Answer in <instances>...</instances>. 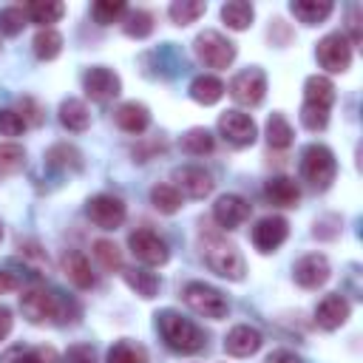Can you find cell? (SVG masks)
<instances>
[{
  "mask_svg": "<svg viewBox=\"0 0 363 363\" xmlns=\"http://www.w3.org/2000/svg\"><path fill=\"white\" fill-rule=\"evenodd\" d=\"M201 255H204V264L221 275V278H230V281H241L244 278V258L238 252V247L233 241H227L221 233L210 230V233H201Z\"/></svg>",
  "mask_w": 363,
  "mask_h": 363,
  "instance_id": "6da1fadb",
  "label": "cell"
},
{
  "mask_svg": "<svg viewBox=\"0 0 363 363\" xmlns=\"http://www.w3.org/2000/svg\"><path fill=\"white\" fill-rule=\"evenodd\" d=\"M156 323H159V332H162L164 343H167L173 352H179V354H193V352H199V349L204 346L201 329H199L193 320H187V318H182L179 312H173V309L159 312V315H156Z\"/></svg>",
  "mask_w": 363,
  "mask_h": 363,
  "instance_id": "7a4b0ae2",
  "label": "cell"
},
{
  "mask_svg": "<svg viewBox=\"0 0 363 363\" xmlns=\"http://www.w3.org/2000/svg\"><path fill=\"white\" fill-rule=\"evenodd\" d=\"M335 170H337L335 153L326 145H309L303 150V156H301V173H303V179L312 187L326 190L332 184V179H335Z\"/></svg>",
  "mask_w": 363,
  "mask_h": 363,
  "instance_id": "3957f363",
  "label": "cell"
},
{
  "mask_svg": "<svg viewBox=\"0 0 363 363\" xmlns=\"http://www.w3.org/2000/svg\"><path fill=\"white\" fill-rule=\"evenodd\" d=\"M184 303L196 312V315H204V318H213V320H221V318H227V312H230V303H227V298L216 289V286H210V284H201V281H190L187 286H184Z\"/></svg>",
  "mask_w": 363,
  "mask_h": 363,
  "instance_id": "277c9868",
  "label": "cell"
},
{
  "mask_svg": "<svg viewBox=\"0 0 363 363\" xmlns=\"http://www.w3.org/2000/svg\"><path fill=\"white\" fill-rule=\"evenodd\" d=\"M196 57H199L207 68H227V65L235 60V45H233L224 34L207 28V31H201V34L196 37Z\"/></svg>",
  "mask_w": 363,
  "mask_h": 363,
  "instance_id": "5b68a950",
  "label": "cell"
},
{
  "mask_svg": "<svg viewBox=\"0 0 363 363\" xmlns=\"http://www.w3.org/2000/svg\"><path fill=\"white\" fill-rule=\"evenodd\" d=\"M20 309H23V315L31 323H51V320L60 318V309L62 306H60V298L54 292L34 286V289H26L20 295Z\"/></svg>",
  "mask_w": 363,
  "mask_h": 363,
  "instance_id": "8992f818",
  "label": "cell"
},
{
  "mask_svg": "<svg viewBox=\"0 0 363 363\" xmlns=\"http://www.w3.org/2000/svg\"><path fill=\"white\" fill-rule=\"evenodd\" d=\"M128 247L147 267H162L170 258V250H167L164 238L159 233H153V230H136V233H130Z\"/></svg>",
  "mask_w": 363,
  "mask_h": 363,
  "instance_id": "52a82bcc",
  "label": "cell"
},
{
  "mask_svg": "<svg viewBox=\"0 0 363 363\" xmlns=\"http://www.w3.org/2000/svg\"><path fill=\"white\" fill-rule=\"evenodd\" d=\"M264 94H267V77H264L261 68H247V71H241L230 79V96L238 105L252 108L264 99Z\"/></svg>",
  "mask_w": 363,
  "mask_h": 363,
  "instance_id": "ba28073f",
  "label": "cell"
},
{
  "mask_svg": "<svg viewBox=\"0 0 363 363\" xmlns=\"http://www.w3.org/2000/svg\"><path fill=\"white\" fill-rule=\"evenodd\" d=\"M318 62L332 74L346 71L352 62V43L343 34H326L318 43Z\"/></svg>",
  "mask_w": 363,
  "mask_h": 363,
  "instance_id": "9c48e42d",
  "label": "cell"
},
{
  "mask_svg": "<svg viewBox=\"0 0 363 363\" xmlns=\"http://www.w3.org/2000/svg\"><path fill=\"white\" fill-rule=\"evenodd\" d=\"M218 133L233 147H250L255 142V122L241 111H224L218 116Z\"/></svg>",
  "mask_w": 363,
  "mask_h": 363,
  "instance_id": "30bf717a",
  "label": "cell"
},
{
  "mask_svg": "<svg viewBox=\"0 0 363 363\" xmlns=\"http://www.w3.org/2000/svg\"><path fill=\"white\" fill-rule=\"evenodd\" d=\"M173 187L182 193V196H187V199H204V196H210L213 193V176L204 170V167H199V164H184V167H176L173 170Z\"/></svg>",
  "mask_w": 363,
  "mask_h": 363,
  "instance_id": "8fae6325",
  "label": "cell"
},
{
  "mask_svg": "<svg viewBox=\"0 0 363 363\" xmlns=\"http://www.w3.org/2000/svg\"><path fill=\"white\" fill-rule=\"evenodd\" d=\"M85 210H88V218L102 230H116L125 221V204H122V199H116L111 193H99V196L88 199Z\"/></svg>",
  "mask_w": 363,
  "mask_h": 363,
  "instance_id": "7c38bea8",
  "label": "cell"
},
{
  "mask_svg": "<svg viewBox=\"0 0 363 363\" xmlns=\"http://www.w3.org/2000/svg\"><path fill=\"white\" fill-rule=\"evenodd\" d=\"M82 85H85V94H88L94 102H108V99H113V96L119 94V88H122L119 77H116L111 68H105V65L88 68L85 77H82Z\"/></svg>",
  "mask_w": 363,
  "mask_h": 363,
  "instance_id": "4fadbf2b",
  "label": "cell"
},
{
  "mask_svg": "<svg viewBox=\"0 0 363 363\" xmlns=\"http://www.w3.org/2000/svg\"><path fill=\"white\" fill-rule=\"evenodd\" d=\"M289 235V224L281 216H267L252 227V244L261 252H275Z\"/></svg>",
  "mask_w": 363,
  "mask_h": 363,
  "instance_id": "5bb4252c",
  "label": "cell"
},
{
  "mask_svg": "<svg viewBox=\"0 0 363 363\" xmlns=\"http://www.w3.org/2000/svg\"><path fill=\"white\" fill-rule=\"evenodd\" d=\"M329 261H326V255H320V252H309V255H303L298 264H295V269H292V275H295V281L303 286V289H318V286H323L326 281H329Z\"/></svg>",
  "mask_w": 363,
  "mask_h": 363,
  "instance_id": "9a60e30c",
  "label": "cell"
},
{
  "mask_svg": "<svg viewBox=\"0 0 363 363\" xmlns=\"http://www.w3.org/2000/svg\"><path fill=\"white\" fill-rule=\"evenodd\" d=\"M213 218H216L218 227L235 230V227H241V224L250 218V204H247L241 196L227 193V196H221V199L213 204Z\"/></svg>",
  "mask_w": 363,
  "mask_h": 363,
  "instance_id": "2e32d148",
  "label": "cell"
},
{
  "mask_svg": "<svg viewBox=\"0 0 363 363\" xmlns=\"http://www.w3.org/2000/svg\"><path fill=\"white\" fill-rule=\"evenodd\" d=\"M261 343H264L261 332H258L255 326H247V323L233 326V329L227 332V337H224V349H227V354H233V357H250V354H255V352L261 349Z\"/></svg>",
  "mask_w": 363,
  "mask_h": 363,
  "instance_id": "e0dca14e",
  "label": "cell"
},
{
  "mask_svg": "<svg viewBox=\"0 0 363 363\" xmlns=\"http://www.w3.org/2000/svg\"><path fill=\"white\" fill-rule=\"evenodd\" d=\"M349 312H352L349 301H346L343 295L332 292V295H326V298L318 303V309H315V320H318L320 329H329V332H332V329H337V326L346 323Z\"/></svg>",
  "mask_w": 363,
  "mask_h": 363,
  "instance_id": "ac0fdd59",
  "label": "cell"
},
{
  "mask_svg": "<svg viewBox=\"0 0 363 363\" xmlns=\"http://www.w3.org/2000/svg\"><path fill=\"white\" fill-rule=\"evenodd\" d=\"M113 122L125 130V133H142L150 125V111L142 102H122L113 111Z\"/></svg>",
  "mask_w": 363,
  "mask_h": 363,
  "instance_id": "d6986e66",
  "label": "cell"
},
{
  "mask_svg": "<svg viewBox=\"0 0 363 363\" xmlns=\"http://www.w3.org/2000/svg\"><path fill=\"white\" fill-rule=\"evenodd\" d=\"M62 272H65V278H68L77 289H88V286H94L91 264H88V258H85L79 250H71V252L62 255Z\"/></svg>",
  "mask_w": 363,
  "mask_h": 363,
  "instance_id": "ffe728a7",
  "label": "cell"
},
{
  "mask_svg": "<svg viewBox=\"0 0 363 363\" xmlns=\"http://www.w3.org/2000/svg\"><path fill=\"white\" fill-rule=\"evenodd\" d=\"M332 102H335V85L332 79L326 77H309L306 85H303V105H315V108H323V111H332Z\"/></svg>",
  "mask_w": 363,
  "mask_h": 363,
  "instance_id": "44dd1931",
  "label": "cell"
},
{
  "mask_svg": "<svg viewBox=\"0 0 363 363\" xmlns=\"http://www.w3.org/2000/svg\"><path fill=\"white\" fill-rule=\"evenodd\" d=\"M0 363H57L51 346H11L0 354Z\"/></svg>",
  "mask_w": 363,
  "mask_h": 363,
  "instance_id": "7402d4cb",
  "label": "cell"
},
{
  "mask_svg": "<svg viewBox=\"0 0 363 363\" xmlns=\"http://www.w3.org/2000/svg\"><path fill=\"white\" fill-rule=\"evenodd\" d=\"M264 193H267V199H269L272 204H278V207H295L298 199H301L298 184H295L292 179H286V176H272V179L267 182Z\"/></svg>",
  "mask_w": 363,
  "mask_h": 363,
  "instance_id": "603a6c76",
  "label": "cell"
},
{
  "mask_svg": "<svg viewBox=\"0 0 363 363\" xmlns=\"http://www.w3.org/2000/svg\"><path fill=\"white\" fill-rule=\"evenodd\" d=\"M190 96L199 102V105H216L221 96H224V82L213 74H201L190 82Z\"/></svg>",
  "mask_w": 363,
  "mask_h": 363,
  "instance_id": "cb8c5ba5",
  "label": "cell"
},
{
  "mask_svg": "<svg viewBox=\"0 0 363 363\" xmlns=\"http://www.w3.org/2000/svg\"><path fill=\"white\" fill-rule=\"evenodd\" d=\"M289 11L306 23V26H315V23H323L329 14H332V3L329 0H292L289 3Z\"/></svg>",
  "mask_w": 363,
  "mask_h": 363,
  "instance_id": "d4e9b609",
  "label": "cell"
},
{
  "mask_svg": "<svg viewBox=\"0 0 363 363\" xmlns=\"http://www.w3.org/2000/svg\"><path fill=\"white\" fill-rule=\"evenodd\" d=\"M60 122H62V128H68L74 133H82L91 125V113H88L82 99H65L60 105Z\"/></svg>",
  "mask_w": 363,
  "mask_h": 363,
  "instance_id": "484cf974",
  "label": "cell"
},
{
  "mask_svg": "<svg viewBox=\"0 0 363 363\" xmlns=\"http://www.w3.org/2000/svg\"><path fill=\"white\" fill-rule=\"evenodd\" d=\"M45 164L54 167V170H79V167H82V153H79L74 145L60 142V145H51V147H48Z\"/></svg>",
  "mask_w": 363,
  "mask_h": 363,
  "instance_id": "4316f807",
  "label": "cell"
},
{
  "mask_svg": "<svg viewBox=\"0 0 363 363\" xmlns=\"http://www.w3.org/2000/svg\"><path fill=\"white\" fill-rule=\"evenodd\" d=\"M62 14H65V6L54 0H34L26 6V17L43 28H51V23H57Z\"/></svg>",
  "mask_w": 363,
  "mask_h": 363,
  "instance_id": "83f0119b",
  "label": "cell"
},
{
  "mask_svg": "<svg viewBox=\"0 0 363 363\" xmlns=\"http://www.w3.org/2000/svg\"><path fill=\"white\" fill-rule=\"evenodd\" d=\"M125 284L139 295V298H153L159 292V278L156 272L145 269V267H133V269H125Z\"/></svg>",
  "mask_w": 363,
  "mask_h": 363,
  "instance_id": "f1b7e54d",
  "label": "cell"
},
{
  "mask_svg": "<svg viewBox=\"0 0 363 363\" xmlns=\"http://www.w3.org/2000/svg\"><path fill=\"white\" fill-rule=\"evenodd\" d=\"M252 14H255L252 6L244 3V0H230V3L221 6V20H224L233 31H244V28H250Z\"/></svg>",
  "mask_w": 363,
  "mask_h": 363,
  "instance_id": "f546056e",
  "label": "cell"
},
{
  "mask_svg": "<svg viewBox=\"0 0 363 363\" xmlns=\"http://www.w3.org/2000/svg\"><path fill=\"white\" fill-rule=\"evenodd\" d=\"M62 51V34L54 28H40L34 37V54L40 60H54Z\"/></svg>",
  "mask_w": 363,
  "mask_h": 363,
  "instance_id": "4dcf8cb0",
  "label": "cell"
},
{
  "mask_svg": "<svg viewBox=\"0 0 363 363\" xmlns=\"http://www.w3.org/2000/svg\"><path fill=\"white\" fill-rule=\"evenodd\" d=\"M267 142L269 147H289L292 145V125L284 113H272L267 119Z\"/></svg>",
  "mask_w": 363,
  "mask_h": 363,
  "instance_id": "1f68e13d",
  "label": "cell"
},
{
  "mask_svg": "<svg viewBox=\"0 0 363 363\" xmlns=\"http://www.w3.org/2000/svg\"><path fill=\"white\" fill-rule=\"evenodd\" d=\"M213 133L207 130V128H190L184 136H182V147H184V153H190V156H204V153H210L213 150Z\"/></svg>",
  "mask_w": 363,
  "mask_h": 363,
  "instance_id": "d6a6232c",
  "label": "cell"
},
{
  "mask_svg": "<svg viewBox=\"0 0 363 363\" xmlns=\"http://www.w3.org/2000/svg\"><path fill=\"white\" fill-rule=\"evenodd\" d=\"M204 3L201 0H176L170 9H167V14H170V20L176 23V26H187V23H196L201 14H204Z\"/></svg>",
  "mask_w": 363,
  "mask_h": 363,
  "instance_id": "836d02e7",
  "label": "cell"
},
{
  "mask_svg": "<svg viewBox=\"0 0 363 363\" xmlns=\"http://www.w3.org/2000/svg\"><path fill=\"white\" fill-rule=\"evenodd\" d=\"M122 28H125L128 37H133V40H145V37L153 31V17H150V11H142V9L128 11L125 20H122Z\"/></svg>",
  "mask_w": 363,
  "mask_h": 363,
  "instance_id": "e575fe53",
  "label": "cell"
},
{
  "mask_svg": "<svg viewBox=\"0 0 363 363\" xmlns=\"http://www.w3.org/2000/svg\"><path fill=\"white\" fill-rule=\"evenodd\" d=\"M150 201H153V207L159 213H167L170 216V213H176L182 207V193L173 184H156L150 190Z\"/></svg>",
  "mask_w": 363,
  "mask_h": 363,
  "instance_id": "d590c367",
  "label": "cell"
},
{
  "mask_svg": "<svg viewBox=\"0 0 363 363\" xmlns=\"http://www.w3.org/2000/svg\"><path fill=\"white\" fill-rule=\"evenodd\" d=\"M94 255H96V261H99L102 269H108V272L122 269V250L113 241H108V238L94 241Z\"/></svg>",
  "mask_w": 363,
  "mask_h": 363,
  "instance_id": "8d00e7d4",
  "label": "cell"
},
{
  "mask_svg": "<svg viewBox=\"0 0 363 363\" xmlns=\"http://www.w3.org/2000/svg\"><path fill=\"white\" fill-rule=\"evenodd\" d=\"M91 14L99 26H111V23H119L128 14V6L122 0H99V3H94Z\"/></svg>",
  "mask_w": 363,
  "mask_h": 363,
  "instance_id": "74e56055",
  "label": "cell"
},
{
  "mask_svg": "<svg viewBox=\"0 0 363 363\" xmlns=\"http://www.w3.org/2000/svg\"><path fill=\"white\" fill-rule=\"evenodd\" d=\"M108 363H147V354H145L142 346H136L130 340H119V343L111 346Z\"/></svg>",
  "mask_w": 363,
  "mask_h": 363,
  "instance_id": "f35d334b",
  "label": "cell"
},
{
  "mask_svg": "<svg viewBox=\"0 0 363 363\" xmlns=\"http://www.w3.org/2000/svg\"><path fill=\"white\" fill-rule=\"evenodd\" d=\"M26 164V150L14 142H0V173H17Z\"/></svg>",
  "mask_w": 363,
  "mask_h": 363,
  "instance_id": "ab89813d",
  "label": "cell"
},
{
  "mask_svg": "<svg viewBox=\"0 0 363 363\" xmlns=\"http://www.w3.org/2000/svg\"><path fill=\"white\" fill-rule=\"evenodd\" d=\"M26 9H17V6H11V9H0V31L3 34H9V37H14V34H20L23 31V26H26Z\"/></svg>",
  "mask_w": 363,
  "mask_h": 363,
  "instance_id": "60d3db41",
  "label": "cell"
},
{
  "mask_svg": "<svg viewBox=\"0 0 363 363\" xmlns=\"http://www.w3.org/2000/svg\"><path fill=\"white\" fill-rule=\"evenodd\" d=\"M17 113H20V119L26 122V125H31V128H37V125H43V108H40V102L37 99H31V96H23L20 102H17Z\"/></svg>",
  "mask_w": 363,
  "mask_h": 363,
  "instance_id": "b9f144b4",
  "label": "cell"
},
{
  "mask_svg": "<svg viewBox=\"0 0 363 363\" xmlns=\"http://www.w3.org/2000/svg\"><path fill=\"white\" fill-rule=\"evenodd\" d=\"M301 122H303V128H309V130H323V128L329 125V111L315 108V105H303V108H301Z\"/></svg>",
  "mask_w": 363,
  "mask_h": 363,
  "instance_id": "7bdbcfd3",
  "label": "cell"
},
{
  "mask_svg": "<svg viewBox=\"0 0 363 363\" xmlns=\"http://www.w3.org/2000/svg\"><path fill=\"white\" fill-rule=\"evenodd\" d=\"M23 130H26V122L20 119V113L3 108V111H0V133H3V136H20Z\"/></svg>",
  "mask_w": 363,
  "mask_h": 363,
  "instance_id": "ee69618b",
  "label": "cell"
},
{
  "mask_svg": "<svg viewBox=\"0 0 363 363\" xmlns=\"http://www.w3.org/2000/svg\"><path fill=\"white\" fill-rule=\"evenodd\" d=\"M62 363H96V352L88 346V343H77L65 352Z\"/></svg>",
  "mask_w": 363,
  "mask_h": 363,
  "instance_id": "f6af8a7d",
  "label": "cell"
},
{
  "mask_svg": "<svg viewBox=\"0 0 363 363\" xmlns=\"http://www.w3.org/2000/svg\"><path fill=\"white\" fill-rule=\"evenodd\" d=\"M20 255L34 258V261H40L43 267H48V258H45V252H40V247H37V244H20Z\"/></svg>",
  "mask_w": 363,
  "mask_h": 363,
  "instance_id": "bcb514c9",
  "label": "cell"
},
{
  "mask_svg": "<svg viewBox=\"0 0 363 363\" xmlns=\"http://www.w3.org/2000/svg\"><path fill=\"white\" fill-rule=\"evenodd\" d=\"M264 363H301V357L292 354V352H286V349H278V352H272Z\"/></svg>",
  "mask_w": 363,
  "mask_h": 363,
  "instance_id": "7dc6e473",
  "label": "cell"
},
{
  "mask_svg": "<svg viewBox=\"0 0 363 363\" xmlns=\"http://www.w3.org/2000/svg\"><path fill=\"white\" fill-rule=\"evenodd\" d=\"M11 323H14V318H11V309L0 306V340H6V337H9V332H11Z\"/></svg>",
  "mask_w": 363,
  "mask_h": 363,
  "instance_id": "c3c4849f",
  "label": "cell"
},
{
  "mask_svg": "<svg viewBox=\"0 0 363 363\" xmlns=\"http://www.w3.org/2000/svg\"><path fill=\"white\" fill-rule=\"evenodd\" d=\"M14 286H17V281H14L9 272H0V295L9 292V289H14Z\"/></svg>",
  "mask_w": 363,
  "mask_h": 363,
  "instance_id": "681fc988",
  "label": "cell"
},
{
  "mask_svg": "<svg viewBox=\"0 0 363 363\" xmlns=\"http://www.w3.org/2000/svg\"><path fill=\"white\" fill-rule=\"evenodd\" d=\"M0 238H3V224H0Z\"/></svg>",
  "mask_w": 363,
  "mask_h": 363,
  "instance_id": "f907efd6",
  "label": "cell"
}]
</instances>
